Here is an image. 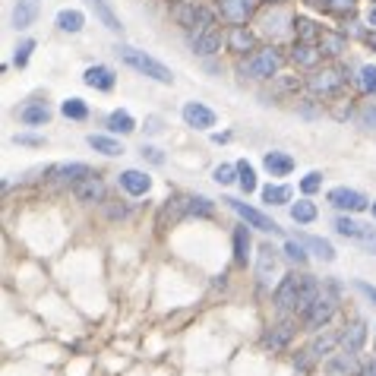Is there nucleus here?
<instances>
[{
  "mask_svg": "<svg viewBox=\"0 0 376 376\" xmlns=\"http://www.w3.org/2000/svg\"><path fill=\"white\" fill-rule=\"evenodd\" d=\"M361 86L367 95H376V67H363L361 70Z\"/></svg>",
  "mask_w": 376,
  "mask_h": 376,
  "instance_id": "a18cd8bd",
  "label": "nucleus"
},
{
  "mask_svg": "<svg viewBox=\"0 0 376 376\" xmlns=\"http://www.w3.org/2000/svg\"><path fill=\"white\" fill-rule=\"evenodd\" d=\"M307 4H310V7H316V10H332L329 0H307Z\"/></svg>",
  "mask_w": 376,
  "mask_h": 376,
  "instance_id": "6e6d98bb",
  "label": "nucleus"
},
{
  "mask_svg": "<svg viewBox=\"0 0 376 376\" xmlns=\"http://www.w3.org/2000/svg\"><path fill=\"white\" fill-rule=\"evenodd\" d=\"M253 10H256V0H218V13L231 26H243L253 16Z\"/></svg>",
  "mask_w": 376,
  "mask_h": 376,
  "instance_id": "0eeeda50",
  "label": "nucleus"
},
{
  "mask_svg": "<svg viewBox=\"0 0 376 376\" xmlns=\"http://www.w3.org/2000/svg\"><path fill=\"white\" fill-rule=\"evenodd\" d=\"M319 187H323V174H316V171H310L304 180H300V190H304L307 196H310V193H316Z\"/></svg>",
  "mask_w": 376,
  "mask_h": 376,
  "instance_id": "49530a36",
  "label": "nucleus"
},
{
  "mask_svg": "<svg viewBox=\"0 0 376 376\" xmlns=\"http://www.w3.org/2000/svg\"><path fill=\"white\" fill-rule=\"evenodd\" d=\"M363 338H367V325H363V323H354V325H351V329L342 335L344 351H361Z\"/></svg>",
  "mask_w": 376,
  "mask_h": 376,
  "instance_id": "473e14b6",
  "label": "nucleus"
},
{
  "mask_svg": "<svg viewBox=\"0 0 376 376\" xmlns=\"http://www.w3.org/2000/svg\"><path fill=\"white\" fill-rule=\"evenodd\" d=\"M142 159H149L152 165H165V155H161V149H152V146H142Z\"/></svg>",
  "mask_w": 376,
  "mask_h": 376,
  "instance_id": "09e8293b",
  "label": "nucleus"
},
{
  "mask_svg": "<svg viewBox=\"0 0 376 376\" xmlns=\"http://www.w3.org/2000/svg\"><path fill=\"white\" fill-rule=\"evenodd\" d=\"M281 22H288V13L281 7H275V13H269L262 26H266V32L272 35V39H281V35H285V29H288V26H281Z\"/></svg>",
  "mask_w": 376,
  "mask_h": 376,
  "instance_id": "f704fd0d",
  "label": "nucleus"
},
{
  "mask_svg": "<svg viewBox=\"0 0 376 376\" xmlns=\"http://www.w3.org/2000/svg\"><path fill=\"white\" fill-rule=\"evenodd\" d=\"M335 342H338V335H323V338H316V342L310 344V348L304 351L307 357H319V354H329L332 348H335Z\"/></svg>",
  "mask_w": 376,
  "mask_h": 376,
  "instance_id": "58836bf2",
  "label": "nucleus"
},
{
  "mask_svg": "<svg viewBox=\"0 0 376 376\" xmlns=\"http://www.w3.org/2000/svg\"><path fill=\"white\" fill-rule=\"evenodd\" d=\"M262 165H266V171L272 174V177H288V174L294 171V159L288 152H266Z\"/></svg>",
  "mask_w": 376,
  "mask_h": 376,
  "instance_id": "4468645a",
  "label": "nucleus"
},
{
  "mask_svg": "<svg viewBox=\"0 0 376 376\" xmlns=\"http://www.w3.org/2000/svg\"><path fill=\"white\" fill-rule=\"evenodd\" d=\"M86 86H92V89H102V92H108V89H114V70L111 67H89L86 70Z\"/></svg>",
  "mask_w": 376,
  "mask_h": 376,
  "instance_id": "dca6fc26",
  "label": "nucleus"
},
{
  "mask_svg": "<svg viewBox=\"0 0 376 376\" xmlns=\"http://www.w3.org/2000/svg\"><path fill=\"white\" fill-rule=\"evenodd\" d=\"M16 142H20V146H41V136H29V133H22V136H16Z\"/></svg>",
  "mask_w": 376,
  "mask_h": 376,
  "instance_id": "8fccbe9b",
  "label": "nucleus"
},
{
  "mask_svg": "<svg viewBox=\"0 0 376 376\" xmlns=\"http://www.w3.org/2000/svg\"><path fill=\"white\" fill-rule=\"evenodd\" d=\"M370 26H376V7H370Z\"/></svg>",
  "mask_w": 376,
  "mask_h": 376,
  "instance_id": "052dcab7",
  "label": "nucleus"
},
{
  "mask_svg": "<svg viewBox=\"0 0 376 376\" xmlns=\"http://www.w3.org/2000/svg\"><path fill=\"white\" fill-rule=\"evenodd\" d=\"M361 123H363V127H376V108H367V111H363V114H361Z\"/></svg>",
  "mask_w": 376,
  "mask_h": 376,
  "instance_id": "3c124183",
  "label": "nucleus"
},
{
  "mask_svg": "<svg viewBox=\"0 0 376 376\" xmlns=\"http://www.w3.org/2000/svg\"><path fill=\"white\" fill-rule=\"evenodd\" d=\"M357 291H361V294H367V297L376 304V288H373V285H367V281H357Z\"/></svg>",
  "mask_w": 376,
  "mask_h": 376,
  "instance_id": "603ef678",
  "label": "nucleus"
},
{
  "mask_svg": "<svg viewBox=\"0 0 376 376\" xmlns=\"http://www.w3.org/2000/svg\"><path fill=\"white\" fill-rule=\"evenodd\" d=\"M212 203L206 196H190V215H203V218H209L212 215Z\"/></svg>",
  "mask_w": 376,
  "mask_h": 376,
  "instance_id": "37998d69",
  "label": "nucleus"
},
{
  "mask_svg": "<svg viewBox=\"0 0 376 376\" xmlns=\"http://www.w3.org/2000/svg\"><path fill=\"white\" fill-rule=\"evenodd\" d=\"M108 130H111V133H133L136 121L127 114V111H114V114L108 117Z\"/></svg>",
  "mask_w": 376,
  "mask_h": 376,
  "instance_id": "72a5a7b5",
  "label": "nucleus"
},
{
  "mask_svg": "<svg viewBox=\"0 0 376 376\" xmlns=\"http://www.w3.org/2000/svg\"><path fill=\"white\" fill-rule=\"evenodd\" d=\"M184 121H187V127H196V130H209V127H215V114H212L206 105H199V102H187L184 105Z\"/></svg>",
  "mask_w": 376,
  "mask_h": 376,
  "instance_id": "9b49d317",
  "label": "nucleus"
},
{
  "mask_svg": "<svg viewBox=\"0 0 376 376\" xmlns=\"http://www.w3.org/2000/svg\"><path fill=\"white\" fill-rule=\"evenodd\" d=\"M269 4H272V0H269Z\"/></svg>",
  "mask_w": 376,
  "mask_h": 376,
  "instance_id": "e2e57ef3",
  "label": "nucleus"
},
{
  "mask_svg": "<svg viewBox=\"0 0 376 376\" xmlns=\"http://www.w3.org/2000/svg\"><path fill=\"white\" fill-rule=\"evenodd\" d=\"M297 241L304 243L307 250H313V256H319L323 262H332L335 260V250H332L329 241H323V237H313V234H297Z\"/></svg>",
  "mask_w": 376,
  "mask_h": 376,
  "instance_id": "412c9836",
  "label": "nucleus"
},
{
  "mask_svg": "<svg viewBox=\"0 0 376 376\" xmlns=\"http://www.w3.org/2000/svg\"><path fill=\"white\" fill-rule=\"evenodd\" d=\"M316 48L323 51V58H338V54L344 51V39L335 35V32H323L319 41H316Z\"/></svg>",
  "mask_w": 376,
  "mask_h": 376,
  "instance_id": "cd10ccee",
  "label": "nucleus"
},
{
  "mask_svg": "<svg viewBox=\"0 0 376 376\" xmlns=\"http://www.w3.org/2000/svg\"><path fill=\"white\" fill-rule=\"evenodd\" d=\"M329 203L342 212H363L370 206V199L357 190H348V187H335V190H329Z\"/></svg>",
  "mask_w": 376,
  "mask_h": 376,
  "instance_id": "1a4fd4ad",
  "label": "nucleus"
},
{
  "mask_svg": "<svg viewBox=\"0 0 376 376\" xmlns=\"http://www.w3.org/2000/svg\"><path fill=\"white\" fill-rule=\"evenodd\" d=\"M193 51L196 54L222 51V32H218V29H199V32L193 35Z\"/></svg>",
  "mask_w": 376,
  "mask_h": 376,
  "instance_id": "ddd939ff",
  "label": "nucleus"
},
{
  "mask_svg": "<svg viewBox=\"0 0 376 376\" xmlns=\"http://www.w3.org/2000/svg\"><path fill=\"white\" fill-rule=\"evenodd\" d=\"M121 58H123V64L127 67H133L136 73H142V76H149V79H155V83H174V73L168 70L161 60H155V58H149L146 51H136V48H121Z\"/></svg>",
  "mask_w": 376,
  "mask_h": 376,
  "instance_id": "f257e3e1",
  "label": "nucleus"
},
{
  "mask_svg": "<svg viewBox=\"0 0 376 376\" xmlns=\"http://www.w3.org/2000/svg\"><path fill=\"white\" fill-rule=\"evenodd\" d=\"M291 196H294V190L285 187V184L262 187V203H269V206H285V203H291Z\"/></svg>",
  "mask_w": 376,
  "mask_h": 376,
  "instance_id": "bb28decb",
  "label": "nucleus"
},
{
  "mask_svg": "<svg viewBox=\"0 0 376 376\" xmlns=\"http://www.w3.org/2000/svg\"><path fill=\"white\" fill-rule=\"evenodd\" d=\"M92 10H95V16L102 20V26L108 29V32H123V26H121V20H117L114 13H111V7L105 4V0H86Z\"/></svg>",
  "mask_w": 376,
  "mask_h": 376,
  "instance_id": "b1692460",
  "label": "nucleus"
},
{
  "mask_svg": "<svg viewBox=\"0 0 376 376\" xmlns=\"http://www.w3.org/2000/svg\"><path fill=\"white\" fill-rule=\"evenodd\" d=\"M335 231H338L342 237H354V241H376L373 231H367L363 224H357L354 218H348V215L335 218Z\"/></svg>",
  "mask_w": 376,
  "mask_h": 376,
  "instance_id": "6ab92c4d",
  "label": "nucleus"
},
{
  "mask_svg": "<svg viewBox=\"0 0 376 376\" xmlns=\"http://www.w3.org/2000/svg\"><path fill=\"white\" fill-rule=\"evenodd\" d=\"M121 187L130 193V196H142V193H149V187H152V177L142 174V171H123Z\"/></svg>",
  "mask_w": 376,
  "mask_h": 376,
  "instance_id": "f3484780",
  "label": "nucleus"
},
{
  "mask_svg": "<svg viewBox=\"0 0 376 376\" xmlns=\"http://www.w3.org/2000/svg\"><path fill=\"white\" fill-rule=\"evenodd\" d=\"M332 313H335V294L319 291V297L313 300L310 313L304 316L307 319V329H323V325L332 319Z\"/></svg>",
  "mask_w": 376,
  "mask_h": 376,
  "instance_id": "39448f33",
  "label": "nucleus"
},
{
  "mask_svg": "<svg viewBox=\"0 0 376 376\" xmlns=\"http://www.w3.org/2000/svg\"><path fill=\"white\" fill-rule=\"evenodd\" d=\"M291 58H294V64H297V67H316L319 60H323V51H319V48H313V45L297 41V45H294V51H291Z\"/></svg>",
  "mask_w": 376,
  "mask_h": 376,
  "instance_id": "393cba45",
  "label": "nucleus"
},
{
  "mask_svg": "<svg viewBox=\"0 0 376 376\" xmlns=\"http://www.w3.org/2000/svg\"><path fill=\"white\" fill-rule=\"evenodd\" d=\"M89 146L95 149V152H102V155H123L121 142L111 140V136H102V133H92L89 136Z\"/></svg>",
  "mask_w": 376,
  "mask_h": 376,
  "instance_id": "c756f323",
  "label": "nucleus"
},
{
  "mask_svg": "<svg viewBox=\"0 0 376 376\" xmlns=\"http://www.w3.org/2000/svg\"><path fill=\"white\" fill-rule=\"evenodd\" d=\"M228 48H231L234 54H247V51H253V48H256L253 32H250L247 26H231V32H228Z\"/></svg>",
  "mask_w": 376,
  "mask_h": 376,
  "instance_id": "2eb2a0df",
  "label": "nucleus"
},
{
  "mask_svg": "<svg viewBox=\"0 0 376 376\" xmlns=\"http://www.w3.org/2000/svg\"><path fill=\"white\" fill-rule=\"evenodd\" d=\"M275 269H278V256H275L272 247H262L260 250V260H256V278L262 281V285H269L275 275Z\"/></svg>",
  "mask_w": 376,
  "mask_h": 376,
  "instance_id": "a211bd4d",
  "label": "nucleus"
},
{
  "mask_svg": "<svg viewBox=\"0 0 376 376\" xmlns=\"http://www.w3.org/2000/svg\"><path fill=\"white\" fill-rule=\"evenodd\" d=\"M304 243H300L297 241V237H294V241H288L285 243V253H288V260H294V262H300V266H304V262H307V253H304Z\"/></svg>",
  "mask_w": 376,
  "mask_h": 376,
  "instance_id": "c03bdc74",
  "label": "nucleus"
},
{
  "mask_svg": "<svg viewBox=\"0 0 376 376\" xmlns=\"http://www.w3.org/2000/svg\"><path fill=\"white\" fill-rule=\"evenodd\" d=\"M335 370H344V373H351V376H361V367H357V361H354V351H344V354L335 361Z\"/></svg>",
  "mask_w": 376,
  "mask_h": 376,
  "instance_id": "79ce46f5",
  "label": "nucleus"
},
{
  "mask_svg": "<svg viewBox=\"0 0 376 376\" xmlns=\"http://www.w3.org/2000/svg\"><path fill=\"white\" fill-rule=\"evenodd\" d=\"M212 140H215V142H228V140H231V133H215Z\"/></svg>",
  "mask_w": 376,
  "mask_h": 376,
  "instance_id": "4d7b16f0",
  "label": "nucleus"
},
{
  "mask_svg": "<svg viewBox=\"0 0 376 376\" xmlns=\"http://www.w3.org/2000/svg\"><path fill=\"white\" fill-rule=\"evenodd\" d=\"M367 45H370V48H373V51H376V32H370V35H367Z\"/></svg>",
  "mask_w": 376,
  "mask_h": 376,
  "instance_id": "bf43d9fd",
  "label": "nucleus"
},
{
  "mask_svg": "<svg viewBox=\"0 0 376 376\" xmlns=\"http://www.w3.org/2000/svg\"><path fill=\"white\" fill-rule=\"evenodd\" d=\"M20 121L26 123V127H41V123L51 121V108H48L45 102H32L20 111Z\"/></svg>",
  "mask_w": 376,
  "mask_h": 376,
  "instance_id": "aec40b11",
  "label": "nucleus"
},
{
  "mask_svg": "<svg viewBox=\"0 0 376 376\" xmlns=\"http://www.w3.org/2000/svg\"><path fill=\"white\" fill-rule=\"evenodd\" d=\"M342 83H344V70H338V67H323V70H316L307 79V89H310L313 95H335V92L342 89Z\"/></svg>",
  "mask_w": 376,
  "mask_h": 376,
  "instance_id": "20e7f679",
  "label": "nucleus"
},
{
  "mask_svg": "<svg viewBox=\"0 0 376 376\" xmlns=\"http://www.w3.org/2000/svg\"><path fill=\"white\" fill-rule=\"evenodd\" d=\"M373 215H376V203H373Z\"/></svg>",
  "mask_w": 376,
  "mask_h": 376,
  "instance_id": "680f3d73",
  "label": "nucleus"
},
{
  "mask_svg": "<svg viewBox=\"0 0 376 376\" xmlns=\"http://www.w3.org/2000/svg\"><path fill=\"white\" fill-rule=\"evenodd\" d=\"M291 218H294L297 224L313 222V218H316V206L307 203V199H304V203H294V206H291Z\"/></svg>",
  "mask_w": 376,
  "mask_h": 376,
  "instance_id": "4c0bfd02",
  "label": "nucleus"
},
{
  "mask_svg": "<svg viewBox=\"0 0 376 376\" xmlns=\"http://www.w3.org/2000/svg\"><path fill=\"white\" fill-rule=\"evenodd\" d=\"M146 130H149V133H161V121H159V117H149Z\"/></svg>",
  "mask_w": 376,
  "mask_h": 376,
  "instance_id": "864d4df0",
  "label": "nucleus"
},
{
  "mask_svg": "<svg viewBox=\"0 0 376 376\" xmlns=\"http://www.w3.org/2000/svg\"><path fill=\"white\" fill-rule=\"evenodd\" d=\"M224 203H228L231 209H234L237 215H241V218H243V222H247V224H253V228H260V231H272V234H278V231H281L278 224H275V222H272V218H269V215H262L260 209H253V206L241 203V199H224Z\"/></svg>",
  "mask_w": 376,
  "mask_h": 376,
  "instance_id": "6e6552de",
  "label": "nucleus"
},
{
  "mask_svg": "<svg viewBox=\"0 0 376 376\" xmlns=\"http://www.w3.org/2000/svg\"><path fill=\"white\" fill-rule=\"evenodd\" d=\"M281 64H285V58H281L278 48H262V51H256L253 58L243 64V73L253 79H272L275 73L281 70Z\"/></svg>",
  "mask_w": 376,
  "mask_h": 376,
  "instance_id": "7ed1b4c3",
  "label": "nucleus"
},
{
  "mask_svg": "<svg viewBox=\"0 0 376 376\" xmlns=\"http://www.w3.org/2000/svg\"><path fill=\"white\" fill-rule=\"evenodd\" d=\"M32 51H35V41H32V39L22 41V45L16 48V67H20V70L29 64V54H32Z\"/></svg>",
  "mask_w": 376,
  "mask_h": 376,
  "instance_id": "de8ad7c7",
  "label": "nucleus"
},
{
  "mask_svg": "<svg viewBox=\"0 0 376 376\" xmlns=\"http://www.w3.org/2000/svg\"><path fill=\"white\" fill-rule=\"evenodd\" d=\"M363 376H376V361H373V363H370V367H367V370H363Z\"/></svg>",
  "mask_w": 376,
  "mask_h": 376,
  "instance_id": "13d9d810",
  "label": "nucleus"
},
{
  "mask_svg": "<svg viewBox=\"0 0 376 376\" xmlns=\"http://www.w3.org/2000/svg\"><path fill=\"white\" fill-rule=\"evenodd\" d=\"M86 26V16L79 10H60L58 13V29L60 32H79Z\"/></svg>",
  "mask_w": 376,
  "mask_h": 376,
  "instance_id": "c85d7f7f",
  "label": "nucleus"
},
{
  "mask_svg": "<svg viewBox=\"0 0 376 376\" xmlns=\"http://www.w3.org/2000/svg\"><path fill=\"white\" fill-rule=\"evenodd\" d=\"M60 111H64V117H70V121H86V117H89V105H86L83 98H67V102L60 105Z\"/></svg>",
  "mask_w": 376,
  "mask_h": 376,
  "instance_id": "c9c22d12",
  "label": "nucleus"
},
{
  "mask_svg": "<svg viewBox=\"0 0 376 376\" xmlns=\"http://www.w3.org/2000/svg\"><path fill=\"white\" fill-rule=\"evenodd\" d=\"M180 215H190V196H174V199H168L165 206H161V212H159V228H168V222H177Z\"/></svg>",
  "mask_w": 376,
  "mask_h": 376,
  "instance_id": "f8f14e48",
  "label": "nucleus"
},
{
  "mask_svg": "<svg viewBox=\"0 0 376 376\" xmlns=\"http://www.w3.org/2000/svg\"><path fill=\"white\" fill-rule=\"evenodd\" d=\"M73 196H76L79 203H102L105 199V180L95 177V174L76 180V184H73Z\"/></svg>",
  "mask_w": 376,
  "mask_h": 376,
  "instance_id": "9d476101",
  "label": "nucleus"
},
{
  "mask_svg": "<svg viewBox=\"0 0 376 376\" xmlns=\"http://www.w3.org/2000/svg\"><path fill=\"white\" fill-rule=\"evenodd\" d=\"M237 184H241L243 193H253L256 190V171L250 161H237Z\"/></svg>",
  "mask_w": 376,
  "mask_h": 376,
  "instance_id": "e433bc0d",
  "label": "nucleus"
},
{
  "mask_svg": "<svg viewBox=\"0 0 376 376\" xmlns=\"http://www.w3.org/2000/svg\"><path fill=\"white\" fill-rule=\"evenodd\" d=\"M294 32H297V41L313 45V41H319L323 29H316V22H310V20H294Z\"/></svg>",
  "mask_w": 376,
  "mask_h": 376,
  "instance_id": "2f4dec72",
  "label": "nucleus"
},
{
  "mask_svg": "<svg viewBox=\"0 0 376 376\" xmlns=\"http://www.w3.org/2000/svg\"><path fill=\"white\" fill-rule=\"evenodd\" d=\"M329 4L335 10H351V7H354V0H329Z\"/></svg>",
  "mask_w": 376,
  "mask_h": 376,
  "instance_id": "5fc2aeb1",
  "label": "nucleus"
},
{
  "mask_svg": "<svg viewBox=\"0 0 376 376\" xmlns=\"http://www.w3.org/2000/svg\"><path fill=\"white\" fill-rule=\"evenodd\" d=\"M212 177H215V184H222V187L234 184L237 180V165H218L215 171H212Z\"/></svg>",
  "mask_w": 376,
  "mask_h": 376,
  "instance_id": "ea45409f",
  "label": "nucleus"
},
{
  "mask_svg": "<svg viewBox=\"0 0 376 376\" xmlns=\"http://www.w3.org/2000/svg\"><path fill=\"white\" fill-rule=\"evenodd\" d=\"M35 16H39V4L35 0H20L13 10V26L16 29H29L35 22Z\"/></svg>",
  "mask_w": 376,
  "mask_h": 376,
  "instance_id": "5701e85b",
  "label": "nucleus"
},
{
  "mask_svg": "<svg viewBox=\"0 0 376 376\" xmlns=\"http://www.w3.org/2000/svg\"><path fill=\"white\" fill-rule=\"evenodd\" d=\"M304 278L307 275H297V272L285 275V281H281L278 291H275V307H278V310H294V304H297V297H300V288H304Z\"/></svg>",
  "mask_w": 376,
  "mask_h": 376,
  "instance_id": "423d86ee",
  "label": "nucleus"
},
{
  "mask_svg": "<svg viewBox=\"0 0 376 376\" xmlns=\"http://www.w3.org/2000/svg\"><path fill=\"white\" fill-rule=\"evenodd\" d=\"M168 13H171V20L180 29H196V32L199 29H212V13H206L203 7H196L190 0H174L168 7Z\"/></svg>",
  "mask_w": 376,
  "mask_h": 376,
  "instance_id": "f03ea898",
  "label": "nucleus"
},
{
  "mask_svg": "<svg viewBox=\"0 0 376 376\" xmlns=\"http://www.w3.org/2000/svg\"><path fill=\"white\" fill-rule=\"evenodd\" d=\"M234 260L237 262H247V250H250V237H247V231L243 228H237V234H234Z\"/></svg>",
  "mask_w": 376,
  "mask_h": 376,
  "instance_id": "a19ab883",
  "label": "nucleus"
},
{
  "mask_svg": "<svg viewBox=\"0 0 376 376\" xmlns=\"http://www.w3.org/2000/svg\"><path fill=\"white\" fill-rule=\"evenodd\" d=\"M89 165H83V161H73V165H60V168H54V177L58 180H64V184H76V180H83V177H89Z\"/></svg>",
  "mask_w": 376,
  "mask_h": 376,
  "instance_id": "a878e982",
  "label": "nucleus"
},
{
  "mask_svg": "<svg viewBox=\"0 0 376 376\" xmlns=\"http://www.w3.org/2000/svg\"><path fill=\"white\" fill-rule=\"evenodd\" d=\"M319 297V285L316 281L307 275L304 278V288H300V297H297V304H294V313H300V316H307L310 313V307H313V300Z\"/></svg>",
  "mask_w": 376,
  "mask_h": 376,
  "instance_id": "4be33fe9",
  "label": "nucleus"
},
{
  "mask_svg": "<svg viewBox=\"0 0 376 376\" xmlns=\"http://www.w3.org/2000/svg\"><path fill=\"white\" fill-rule=\"evenodd\" d=\"M294 335V325L291 323H281V325H275V332H269L266 335V348H272V351H281L288 344V338Z\"/></svg>",
  "mask_w": 376,
  "mask_h": 376,
  "instance_id": "7c9ffc66",
  "label": "nucleus"
}]
</instances>
